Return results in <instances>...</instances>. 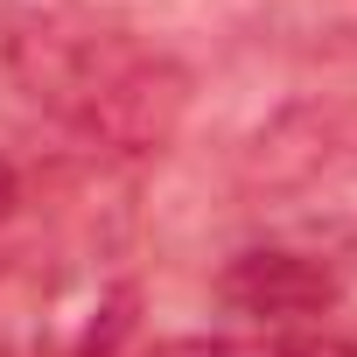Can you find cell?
I'll list each match as a JSON object with an SVG mask.
<instances>
[{"label": "cell", "mask_w": 357, "mask_h": 357, "mask_svg": "<svg viewBox=\"0 0 357 357\" xmlns=\"http://www.w3.org/2000/svg\"><path fill=\"white\" fill-rule=\"evenodd\" d=\"M0 63L36 112L119 161L161 154L190 112V70L175 63V50L112 15L22 8L0 29Z\"/></svg>", "instance_id": "1"}, {"label": "cell", "mask_w": 357, "mask_h": 357, "mask_svg": "<svg viewBox=\"0 0 357 357\" xmlns=\"http://www.w3.org/2000/svg\"><path fill=\"white\" fill-rule=\"evenodd\" d=\"M218 294L238 315H252V322L294 329V322H308V315H322L336 301V273L322 259H308V252H266V245H252V252H238L225 266Z\"/></svg>", "instance_id": "2"}, {"label": "cell", "mask_w": 357, "mask_h": 357, "mask_svg": "<svg viewBox=\"0 0 357 357\" xmlns=\"http://www.w3.org/2000/svg\"><path fill=\"white\" fill-rule=\"evenodd\" d=\"M154 357H357L343 336H308V329H266V336H211V343H168Z\"/></svg>", "instance_id": "3"}, {"label": "cell", "mask_w": 357, "mask_h": 357, "mask_svg": "<svg viewBox=\"0 0 357 357\" xmlns=\"http://www.w3.org/2000/svg\"><path fill=\"white\" fill-rule=\"evenodd\" d=\"M15 204H22V183H15V168H8V161H0V218H8Z\"/></svg>", "instance_id": "4"}]
</instances>
